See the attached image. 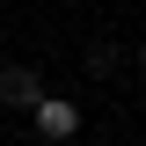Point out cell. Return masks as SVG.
I'll return each mask as SVG.
<instances>
[{
  "instance_id": "3957f363",
  "label": "cell",
  "mask_w": 146,
  "mask_h": 146,
  "mask_svg": "<svg viewBox=\"0 0 146 146\" xmlns=\"http://www.w3.org/2000/svg\"><path fill=\"white\" fill-rule=\"evenodd\" d=\"M110 66H117V51H110V44H88V73H95V80H102Z\"/></svg>"
},
{
  "instance_id": "6da1fadb",
  "label": "cell",
  "mask_w": 146,
  "mask_h": 146,
  "mask_svg": "<svg viewBox=\"0 0 146 146\" xmlns=\"http://www.w3.org/2000/svg\"><path fill=\"white\" fill-rule=\"evenodd\" d=\"M29 117H36V131H44L51 146H66V139H80V102H66V95H44V102H36Z\"/></svg>"
},
{
  "instance_id": "7a4b0ae2",
  "label": "cell",
  "mask_w": 146,
  "mask_h": 146,
  "mask_svg": "<svg viewBox=\"0 0 146 146\" xmlns=\"http://www.w3.org/2000/svg\"><path fill=\"white\" fill-rule=\"evenodd\" d=\"M0 102L7 110H36L44 102V73L36 66H0Z\"/></svg>"
},
{
  "instance_id": "277c9868",
  "label": "cell",
  "mask_w": 146,
  "mask_h": 146,
  "mask_svg": "<svg viewBox=\"0 0 146 146\" xmlns=\"http://www.w3.org/2000/svg\"><path fill=\"white\" fill-rule=\"evenodd\" d=\"M131 58H139V73H146V44H139V51H131Z\"/></svg>"
}]
</instances>
